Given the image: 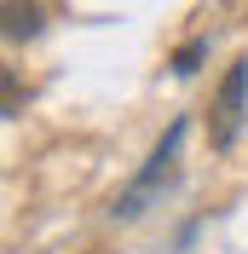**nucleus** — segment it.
<instances>
[{
	"label": "nucleus",
	"instance_id": "4",
	"mask_svg": "<svg viewBox=\"0 0 248 254\" xmlns=\"http://www.w3.org/2000/svg\"><path fill=\"white\" fill-rule=\"evenodd\" d=\"M202 58H208V41H185V47L173 52V75H196Z\"/></svg>",
	"mask_w": 248,
	"mask_h": 254
},
{
	"label": "nucleus",
	"instance_id": "3",
	"mask_svg": "<svg viewBox=\"0 0 248 254\" xmlns=\"http://www.w3.org/2000/svg\"><path fill=\"white\" fill-rule=\"evenodd\" d=\"M41 35V0H6V41H35Z\"/></svg>",
	"mask_w": 248,
	"mask_h": 254
},
{
	"label": "nucleus",
	"instance_id": "2",
	"mask_svg": "<svg viewBox=\"0 0 248 254\" xmlns=\"http://www.w3.org/2000/svg\"><path fill=\"white\" fill-rule=\"evenodd\" d=\"M179 139H185V116H179V122L162 133V144H156V150H150V162H144V174L133 179L122 196H116V208H110L116 220H139V214H144V202L156 196V185H162V179H168V168H173V150H179Z\"/></svg>",
	"mask_w": 248,
	"mask_h": 254
},
{
	"label": "nucleus",
	"instance_id": "1",
	"mask_svg": "<svg viewBox=\"0 0 248 254\" xmlns=\"http://www.w3.org/2000/svg\"><path fill=\"white\" fill-rule=\"evenodd\" d=\"M243 116H248V58H231V69H225V81H219L214 104H208V139H214V150H231V144H237Z\"/></svg>",
	"mask_w": 248,
	"mask_h": 254
}]
</instances>
